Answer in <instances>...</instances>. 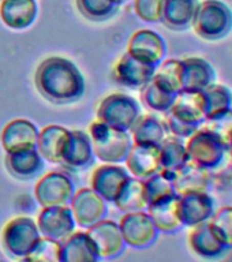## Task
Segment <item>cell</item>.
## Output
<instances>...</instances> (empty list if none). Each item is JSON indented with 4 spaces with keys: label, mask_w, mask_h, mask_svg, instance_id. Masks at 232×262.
<instances>
[{
    "label": "cell",
    "mask_w": 232,
    "mask_h": 262,
    "mask_svg": "<svg viewBox=\"0 0 232 262\" xmlns=\"http://www.w3.org/2000/svg\"><path fill=\"white\" fill-rule=\"evenodd\" d=\"M34 85L47 101L56 105L79 101L86 89L81 70L61 56H51L41 61L34 74Z\"/></svg>",
    "instance_id": "cell-1"
},
{
    "label": "cell",
    "mask_w": 232,
    "mask_h": 262,
    "mask_svg": "<svg viewBox=\"0 0 232 262\" xmlns=\"http://www.w3.org/2000/svg\"><path fill=\"white\" fill-rule=\"evenodd\" d=\"M88 134L92 139L94 156L100 161L111 164L124 163L133 146V139L129 131L108 126L97 119L90 123Z\"/></svg>",
    "instance_id": "cell-2"
},
{
    "label": "cell",
    "mask_w": 232,
    "mask_h": 262,
    "mask_svg": "<svg viewBox=\"0 0 232 262\" xmlns=\"http://www.w3.org/2000/svg\"><path fill=\"white\" fill-rule=\"evenodd\" d=\"M192 28L205 41L223 40L232 32V10L221 0H202Z\"/></svg>",
    "instance_id": "cell-3"
},
{
    "label": "cell",
    "mask_w": 232,
    "mask_h": 262,
    "mask_svg": "<svg viewBox=\"0 0 232 262\" xmlns=\"http://www.w3.org/2000/svg\"><path fill=\"white\" fill-rule=\"evenodd\" d=\"M43 235L36 220L28 216L12 217L3 225L0 233L2 247L12 258L24 259L32 253Z\"/></svg>",
    "instance_id": "cell-4"
},
{
    "label": "cell",
    "mask_w": 232,
    "mask_h": 262,
    "mask_svg": "<svg viewBox=\"0 0 232 262\" xmlns=\"http://www.w3.org/2000/svg\"><path fill=\"white\" fill-rule=\"evenodd\" d=\"M141 115V108L135 98L124 93H111L102 98L96 110V116L108 126L130 131Z\"/></svg>",
    "instance_id": "cell-5"
},
{
    "label": "cell",
    "mask_w": 232,
    "mask_h": 262,
    "mask_svg": "<svg viewBox=\"0 0 232 262\" xmlns=\"http://www.w3.org/2000/svg\"><path fill=\"white\" fill-rule=\"evenodd\" d=\"M188 159L210 171L220 167L227 157L225 145L201 124L188 138L184 141Z\"/></svg>",
    "instance_id": "cell-6"
},
{
    "label": "cell",
    "mask_w": 232,
    "mask_h": 262,
    "mask_svg": "<svg viewBox=\"0 0 232 262\" xmlns=\"http://www.w3.org/2000/svg\"><path fill=\"white\" fill-rule=\"evenodd\" d=\"M75 192V186L67 173L51 171L37 180L34 186V198L41 208L70 205Z\"/></svg>",
    "instance_id": "cell-7"
},
{
    "label": "cell",
    "mask_w": 232,
    "mask_h": 262,
    "mask_svg": "<svg viewBox=\"0 0 232 262\" xmlns=\"http://www.w3.org/2000/svg\"><path fill=\"white\" fill-rule=\"evenodd\" d=\"M119 227L126 245L133 249H146L157 241L160 233L146 210L124 213Z\"/></svg>",
    "instance_id": "cell-8"
},
{
    "label": "cell",
    "mask_w": 232,
    "mask_h": 262,
    "mask_svg": "<svg viewBox=\"0 0 232 262\" xmlns=\"http://www.w3.org/2000/svg\"><path fill=\"white\" fill-rule=\"evenodd\" d=\"M37 227L43 236L61 242L75 231V220L70 205L45 206L36 219Z\"/></svg>",
    "instance_id": "cell-9"
},
{
    "label": "cell",
    "mask_w": 232,
    "mask_h": 262,
    "mask_svg": "<svg viewBox=\"0 0 232 262\" xmlns=\"http://www.w3.org/2000/svg\"><path fill=\"white\" fill-rule=\"evenodd\" d=\"M74 220L81 228H88L97 221L106 219L108 213L107 201L102 200L93 188L83 187L74 192L70 201Z\"/></svg>",
    "instance_id": "cell-10"
},
{
    "label": "cell",
    "mask_w": 232,
    "mask_h": 262,
    "mask_svg": "<svg viewBox=\"0 0 232 262\" xmlns=\"http://www.w3.org/2000/svg\"><path fill=\"white\" fill-rule=\"evenodd\" d=\"M155 70L156 66L143 63L126 52L115 61L111 77L119 85L138 90L145 88L152 81Z\"/></svg>",
    "instance_id": "cell-11"
},
{
    "label": "cell",
    "mask_w": 232,
    "mask_h": 262,
    "mask_svg": "<svg viewBox=\"0 0 232 262\" xmlns=\"http://www.w3.org/2000/svg\"><path fill=\"white\" fill-rule=\"evenodd\" d=\"M86 233L89 235L92 242L96 246L100 259H111L119 257L126 249V242L123 239L122 231L118 223L114 220L97 221L96 224L86 228Z\"/></svg>",
    "instance_id": "cell-12"
},
{
    "label": "cell",
    "mask_w": 232,
    "mask_h": 262,
    "mask_svg": "<svg viewBox=\"0 0 232 262\" xmlns=\"http://www.w3.org/2000/svg\"><path fill=\"white\" fill-rule=\"evenodd\" d=\"M127 53L135 59L157 66L164 60L167 55V44L159 33L151 29H141L133 33L127 44Z\"/></svg>",
    "instance_id": "cell-13"
},
{
    "label": "cell",
    "mask_w": 232,
    "mask_h": 262,
    "mask_svg": "<svg viewBox=\"0 0 232 262\" xmlns=\"http://www.w3.org/2000/svg\"><path fill=\"white\" fill-rule=\"evenodd\" d=\"M127 168L118 164H100L90 175V188H93L98 195L107 202H114L120 188L130 178Z\"/></svg>",
    "instance_id": "cell-14"
},
{
    "label": "cell",
    "mask_w": 232,
    "mask_h": 262,
    "mask_svg": "<svg viewBox=\"0 0 232 262\" xmlns=\"http://www.w3.org/2000/svg\"><path fill=\"white\" fill-rule=\"evenodd\" d=\"M40 130L28 119H12L3 127L0 141L6 153L37 149Z\"/></svg>",
    "instance_id": "cell-15"
},
{
    "label": "cell",
    "mask_w": 232,
    "mask_h": 262,
    "mask_svg": "<svg viewBox=\"0 0 232 262\" xmlns=\"http://www.w3.org/2000/svg\"><path fill=\"white\" fill-rule=\"evenodd\" d=\"M92 139L86 131L70 130L69 138L61 153L60 165L69 171H82L94 163Z\"/></svg>",
    "instance_id": "cell-16"
},
{
    "label": "cell",
    "mask_w": 232,
    "mask_h": 262,
    "mask_svg": "<svg viewBox=\"0 0 232 262\" xmlns=\"http://www.w3.org/2000/svg\"><path fill=\"white\" fill-rule=\"evenodd\" d=\"M215 210V200L209 191L179 195V216L183 227L190 228L206 223Z\"/></svg>",
    "instance_id": "cell-17"
},
{
    "label": "cell",
    "mask_w": 232,
    "mask_h": 262,
    "mask_svg": "<svg viewBox=\"0 0 232 262\" xmlns=\"http://www.w3.org/2000/svg\"><path fill=\"white\" fill-rule=\"evenodd\" d=\"M124 163L131 176L145 180L149 176L161 171L160 146L159 145L133 143Z\"/></svg>",
    "instance_id": "cell-18"
},
{
    "label": "cell",
    "mask_w": 232,
    "mask_h": 262,
    "mask_svg": "<svg viewBox=\"0 0 232 262\" xmlns=\"http://www.w3.org/2000/svg\"><path fill=\"white\" fill-rule=\"evenodd\" d=\"M172 183L178 195L209 191L212 184V171L188 160L183 167L175 172Z\"/></svg>",
    "instance_id": "cell-19"
},
{
    "label": "cell",
    "mask_w": 232,
    "mask_h": 262,
    "mask_svg": "<svg viewBox=\"0 0 232 262\" xmlns=\"http://www.w3.org/2000/svg\"><path fill=\"white\" fill-rule=\"evenodd\" d=\"M168 112L183 122L201 126L206 119V100L204 93L198 90H180L175 94L174 104Z\"/></svg>",
    "instance_id": "cell-20"
},
{
    "label": "cell",
    "mask_w": 232,
    "mask_h": 262,
    "mask_svg": "<svg viewBox=\"0 0 232 262\" xmlns=\"http://www.w3.org/2000/svg\"><path fill=\"white\" fill-rule=\"evenodd\" d=\"M187 245L192 253L205 259H215V258L221 257L228 250L213 233L208 221L190 227Z\"/></svg>",
    "instance_id": "cell-21"
},
{
    "label": "cell",
    "mask_w": 232,
    "mask_h": 262,
    "mask_svg": "<svg viewBox=\"0 0 232 262\" xmlns=\"http://www.w3.org/2000/svg\"><path fill=\"white\" fill-rule=\"evenodd\" d=\"M38 14L36 0H2L0 18L3 24L14 30H24L32 26Z\"/></svg>",
    "instance_id": "cell-22"
},
{
    "label": "cell",
    "mask_w": 232,
    "mask_h": 262,
    "mask_svg": "<svg viewBox=\"0 0 232 262\" xmlns=\"http://www.w3.org/2000/svg\"><path fill=\"white\" fill-rule=\"evenodd\" d=\"M146 212L159 229V232L174 233L183 228L179 216V195L174 194L149 205Z\"/></svg>",
    "instance_id": "cell-23"
},
{
    "label": "cell",
    "mask_w": 232,
    "mask_h": 262,
    "mask_svg": "<svg viewBox=\"0 0 232 262\" xmlns=\"http://www.w3.org/2000/svg\"><path fill=\"white\" fill-rule=\"evenodd\" d=\"M4 164L8 173L18 180L34 179L44 169V159L37 149L7 153Z\"/></svg>",
    "instance_id": "cell-24"
},
{
    "label": "cell",
    "mask_w": 232,
    "mask_h": 262,
    "mask_svg": "<svg viewBox=\"0 0 232 262\" xmlns=\"http://www.w3.org/2000/svg\"><path fill=\"white\" fill-rule=\"evenodd\" d=\"M198 6L200 0H164L161 24L175 32L192 28Z\"/></svg>",
    "instance_id": "cell-25"
},
{
    "label": "cell",
    "mask_w": 232,
    "mask_h": 262,
    "mask_svg": "<svg viewBox=\"0 0 232 262\" xmlns=\"http://www.w3.org/2000/svg\"><path fill=\"white\" fill-rule=\"evenodd\" d=\"M60 262H96L100 259L96 246L86 231H74L60 242Z\"/></svg>",
    "instance_id": "cell-26"
},
{
    "label": "cell",
    "mask_w": 232,
    "mask_h": 262,
    "mask_svg": "<svg viewBox=\"0 0 232 262\" xmlns=\"http://www.w3.org/2000/svg\"><path fill=\"white\" fill-rule=\"evenodd\" d=\"M182 64H183V89L202 92L205 88L216 82V71L204 57H184L182 59Z\"/></svg>",
    "instance_id": "cell-27"
},
{
    "label": "cell",
    "mask_w": 232,
    "mask_h": 262,
    "mask_svg": "<svg viewBox=\"0 0 232 262\" xmlns=\"http://www.w3.org/2000/svg\"><path fill=\"white\" fill-rule=\"evenodd\" d=\"M70 130L63 126L49 124L38 133L37 150L41 157L52 164H60L61 153L69 138Z\"/></svg>",
    "instance_id": "cell-28"
},
{
    "label": "cell",
    "mask_w": 232,
    "mask_h": 262,
    "mask_svg": "<svg viewBox=\"0 0 232 262\" xmlns=\"http://www.w3.org/2000/svg\"><path fill=\"white\" fill-rule=\"evenodd\" d=\"M133 143L159 145L168 135L167 127L163 119L152 114L139 115L130 128Z\"/></svg>",
    "instance_id": "cell-29"
},
{
    "label": "cell",
    "mask_w": 232,
    "mask_h": 262,
    "mask_svg": "<svg viewBox=\"0 0 232 262\" xmlns=\"http://www.w3.org/2000/svg\"><path fill=\"white\" fill-rule=\"evenodd\" d=\"M188 153L182 138L167 135L160 143V163L161 171L167 172L174 178L175 172L188 161Z\"/></svg>",
    "instance_id": "cell-30"
},
{
    "label": "cell",
    "mask_w": 232,
    "mask_h": 262,
    "mask_svg": "<svg viewBox=\"0 0 232 262\" xmlns=\"http://www.w3.org/2000/svg\"><path fill=\"white\" fill-rule=\"evenodd\" d=\"M112 204L120 212H137V210H146L147 201L145 195L143 180L130 176L120 188L118 196Z\"/></svg>",
    "instance_id": "cell-31"
},
{
    "label": "cell",
    "mask_w": 232,
    "mask_h": 262,
    "mask_svg": "<svg viewBox=\"0 0 232 262\" xmlns=\"http://www.w3.org/2000/svg\"><path fill=\"white\" fill-rule=\"evenodd\" d=\"M152 82L170 93H179L183 89V64L179 59H167L156 66Z\"/></svg>",
    "instance_id": "cell-32"
},
{
    "label": "cell",
    "mask_w": 232,
    "mask_h": 262,
    "mask_svg": "<svg viewBox=\"0 0 232 262\" xmlns=\"http://www.w3.org/2000/svg\"><path fill=\"white\" fill-rule=\"evenodd\" d=\"M78 11L92 22H104L111 19L119 11L114 0H75Z\"/></svg>",
    "instance_id": "cell-33"
},
{
    "label": "cell",
    "mask_w": 232,
    "mask_h": 262,
    "mask_svg": "<svg viewBox=\"0 0 232 262\" xmlns=\"http://www.w3.org/2000/svg\"><path fill=\"white\" fill-rule=\"evenodd\" d=\"M143 187H145L147 206L163 198L176 194L172 183V176L164 171H159L155 175L146 178L143 180Z\"/></svg>",
    "instance_id": "cell-34"
},
{
    "label": "cell",
    "mask_w": 232,
    "mask_h": 262,
    "mask_svg": "<svg viewBox=\"0 0 232 262\" xmlns=\"http://www.w3.org/2000/svg\"><path fill=\"white\" fill-rule=\"evenodd\" d=\"M141 98H142L143 105L149 108V110L155 111V112L167 114L168 111L171 110L172 104H174L175 94L161 89V88L156 85L155 82L151 81L145 88H142Z\"/></svg>",
    "instance_id": "cell-35"
},
{
    "label": "cell",
    "mask_w": 232,
    "mask_h": 262,
    "mask_svg": "<svg viewBox=\"0 0 232 262\" xmlns=\"http://www.w3.org/2000/svg\"><path fill=\"white\" fill-rule=\"evenodd\" d=\"M209 225L216 237L227 247L232 249V206L224 205L216 209L209 219Z\"/></svg>",
    "instance_id": "cell-36"
},
{
    "label": "cell",
    "mask_w": 232,
    "mask_h": 262,
    "mask_svg": "<svg viewBox=\"0 0 232 262\" xmlns=\"http://www.w3.org/2000/svg\"><path fill=\"white\" fill-rule=\"evenodd\" d=\"M202 93L206 100V118L229 110V102H231L229 88L213 82L212 85L202 90Z\"/></svg>",
    "instance_id": "cell-37"
},
{
    "label": "cell",
    "mask_w": 232,
    "mask_h": 262,
    "mask_svg": "<svg viewBox=\"0 0 232 262\" xmlns=\"http://www.w3.org/2000/svg\"><path fill=\"white\" fill-rule=\"evenodd\" d=\"M202 126L208 128L212 134L216 135L227 146L232 141V111L227 110L220 114L209 116L205 119Z\"/></svg>",
    "instance_id": "cell-38"
},
{
    "label": "cell",
    "mask_w": 232,
    "mask_h": 262,
    "mask_svg": "<svg viewBox=\"0 0 232 262\" xmlns=\"http://www.w3.org/2000/svg\"><path fill=\"white\" fill-rule=\"evenodd\" d=\"M60 242L43 236L24 261L32 262H60Z\"/></svg>",
    "instance_id": "cell-39"
},
{
    "label": "cell",
    "mask_w": 232,
    "mask_h": 262,
    "mask_svg": "<svg viewBox=\"0 0 232 262\" xmlns=\"http://www.w3.org/2000/svg\"><path fill=\"white\" fill-rule=\"evenodd\" d=\"M164 0H134V11L147 24H159L163 15Z\"/></svg>",
    "instance_id": "cell-40"
},
{
    "label": "cell",
    "mask_w": 232,
    "mask_h": 262,
    "mask_svg": "<svg viewBox=\"0 0 232 262\" xmlns=\"http://www.w3.org/2000/svg\"><path fill=\"white\" fill-rule=\"evenodd\" d=\"M164 123H165V127H167V133L170 135H174V137H178V138L186 139L188 138L190 135L194 133V131L198 128L200 126H194V124H190V123H186L180 119L175 118L174 115H171L170 112H167V116L164 119Z\"/></svg>",
    "instance_id": "cell-41"
},
{
    "label": "cell",
    "mask_w": 232,
    "mask_h": 262,
    "mask_svg": "<svg viewBox=\"0 0 232 262\" xmlns=\"http://www.w3.org/2000/svg\"><path fill=\"white\" fill-rule=\"evenodd\" d=\"M225 149H227V156H229V157L232 159V141L227 145V146H225Z\"/></svg>",
    "instance_id": "cell-42"
},
{
    "label": "cell",
    "mask_w": 232,
    "mask_h": 262,
    "mask_svg": "<svg viewBox=\"0 0 232 262\" xmlns=\"http://www.w3.org/2000/svg\"><path fill=\"white\" fill-rule=\"evenodd\" d=\"M115 3L118 4V6H122V4H124L127 2V0H114Z\"/></svg>",
    "instance_id": "cell-43"
},
{
    "label": "cell",
    "mask_w": 232,
    "mask_h": 262,
    "mask_svg": "<svg viewBox=\"0 0 232 262\" xmlns=\"http://www.w3.org/2000/svg\"><path fill=\"white\" fill-rule=\"evenodd\" d=\"M229 110L232 111V90H231V102H229Z\"/></svg>",
    "instance_id": "cell-44"
}]
</instances>
